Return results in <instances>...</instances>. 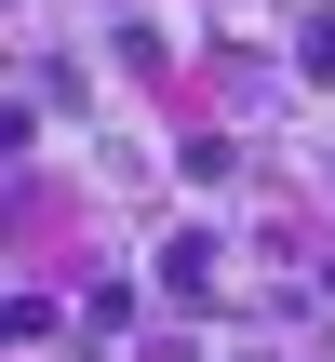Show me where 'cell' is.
Wrapping results in <instances>:
<instances>
[{
    "label": "cell",
    "mask_w": 335,
    "mask_h": 362,
    "mask_svg": "<svg viewBox=\"0 0 335 362\" xmlns=\"http://www.w3.org/2000/svg\"><path fill=\"white\" fill-rule=\"evenodd\" d=\"M215 269H228V255H215V228H175V242L148 255V282H161L175 309H188V296H215Z\"/></svg>",
    "instance_id": "1"
},
{
    "label": "cell",
    "mask_w": 335,
    "mask_h": 362,
    "mask_svg": "<svg viewBox=\"0 0 335 362\" xmlns=\"http://www.w3.org/2000/svg\"><path fill=\"white\" fill-rule=\"evenodd\" d=\"M94 175H121V202H148V175H161V148H148V134H121V121H107V134H94Z\"/></svg>",
    "instance_id": "2"
}]
</instances>
